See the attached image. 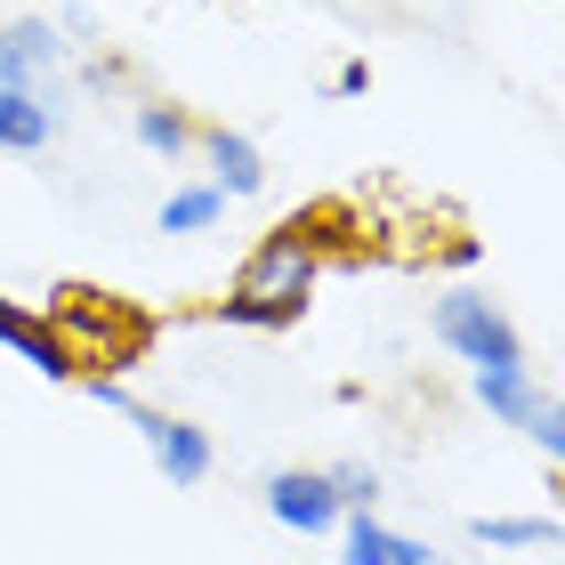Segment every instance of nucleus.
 I'll return each mask as SVG.
<instances>
[{
  "label": "nucleus",
  "mask_w": 565,
  "mask_h": 565,
  "mask_svg": "<svg viewBox=\"0 0 565 565\" xmlns=\"http://www.w3.org/2000/svg\"><path fill=\"white\" fill-rule=\"evenodd\" d=\"M49 323H57L73 372H121V364H138L146 340H153V323L138 316V307L114 299V291H97V282H57Z\"/></svg>",
  "instance_id": "1"
},
{
  "label": "nucleus",
  "mask_w": 565,
  "mask_h": 565,
  "mask_svg": "<svg viewBox=\"0 0 565 565\" xmlns=\"http://www.w3.org/2000/svg\"><path fill=\"white\" fill-rule=\"evenodd\" d=\"M316 259H323V235H316V211L307 218H282L275 235L243 259L235 291L243 299H282V307H307V282H316Z\"/></svg>",
  "instance_id": "2"
},
{
  "label": "nucleus",
  "mask_w": 565,
  "mask_h": 565,
  "mask_svg": "<svg viewBox=\"0 0 565 565\" xmlns=\"http://www.w3.org/2000/svg\"><path fill=\"white\" fill-rule=\"evenodd\" d=\"M436 340H445L460 364H525V340L509 331V316L484 291H445L436 299Z\"/></svg>",
  "instance_id": "3"
},
{
  "label": "nucleus",
  "mask_w": 565,
  "mask_h": 565,
  "mask_svg": "<svg viewBox=\"0 0 565 565\" xmlns=\"http://www.w3.org/2000/svg\"><path fill=\"white\" fill-rule=\"evenodd\" d=\"M130 420L153 445V469H162L170 484H202L211 477V436H202L194 420H170V413H153V404H130Z\"/></svg>",
  "instance_id": "4"
},
{
  "label": "nucleus",
  "mask_w": 565,
  "mask_h": 565,
  "mask_svg": "<svg viewBox=\"0 0 565 565\" xmlns=\"http://www.w3.org/2000/svg\"><path fill=\"white\" fill-rule=\"evenodd\" d=\"M65 65V41H57V24H41V17H17L9 33H0V89H33Z\"/></svg>",
  "instance_id": "5"
},
{
  "label": "nucleus",
  "mask_w": 565,
  "mask_h": 565,
  "mask_svg": "<svg viewBox=\"0 0 565 565\" xmlns=\"http://www.w3.org/2000/svg\"><path fill=\"white\" fill-rule=\"evenodd\" d=\"M267 509H275L291 533H331V525L348 518V509L331 501V477H323V469H275V477H267Z\"/></svg>",
  "instance_id": "6"
},
{
  "label": "nucleus",
  "mask_w": 565,
  "mask_h": 565,
  "mask_svg": "<svg viewBox=\"0 0 565 565\" xmlns=\"http://www.w3.org/2000/svg\"><path fill=\"white\" fill-rule=\"evenodd\" d=\"M0 348H17L33 372H49V380H82L73 372V355H65V340H57V323L41 316V307H17V299H0Z\"/></svg>",
  "instance_id": "7"
},
{
  "label": "nucleus",
  "mask_w": 565,
  "mask_h": 565,
  "mask_svg": "<svg viewBox=\"0 0 565 565\" xmlns=\"http://www.w3.org/2000/svg\"><path fill=\"white\" fill-rule=\"evenodd\" d=\"M428 557H436L428 542L372 525V509H348V565H428Z\"/></svg>",
  "instance_id": "8"
},
{
  "label": "nucleus",
  "mask_w": 565,
  "mask_h": 565,
  "mask_svg": "<svg viewBox=\"0 0 565 565\" xmlns=\"http://www.w3.org/2000/svg\"><path fill=\"white\" fill-rule=\"evenodd\" d=\"M477 404H484L493 420L525 428L533 413H542V388L525 380V364H477Z\"/></svg>",
  "instance_id": "9"
},
{
  "label": "nucleus",
  "mask_w": 565,
  "mask_h": 565,
  "mask_svg": "<svg viewBox=\"0 0 565 565\" xmlns=\"http://www.w3.org/2000/svg\"><path fill=\"white\" fill-rule=\"evenodd\" d=\"M49 138H57V114L33 89H0V153H41Z\"/></svg>",
  "instance_id": "10"
},
{
  "label": "nucleus",
  "mask_w": 565,
  "mask_h": 565,
  "mask_svg": "<svg viewBox=\"0 0 565 565\" xmlns=\"http://www.w3.org/2000/svg\"><path fill=\"white\" fill-rule=\"evenodd\" d=\"M202 153H211V170H218V194H259L267 186V162H259V146H250V138L202 130Z\"/></svg>",
  "instance_id": "11"
},
{
  "label": "nucleus",
  "mask_w": 565,
  "mask_h": 565,
  "mask_svg": "<svg viewBox=\"0 0 565 565\" xmlns=\"http://www.w3.org/2000/svg\"><path fill=\"white\" fill-rule=\"evenodd\" d=\"M218 211H226L218 186H178V194L162 202V235H211Z\"/></svg>",
  "instance_id": "12"
},
{
  "label": "nucleus",
  "mask_w": 565,
  "mask_h": 565,
  "mask_svg": "<svg viewBox=\"0 0 565 565\" xmlns=\"http://www.w3.org/2000/svg\"><path fill=\"white\" fill-rule=\"evenodd\" d=\"M138 146H146V153H170V162H178V153L194 146V121L178 114V106H138Z\"/></svg>",
  "instance_id": "13"
},
{
  "label": "nucleus",
  "mask_w": 565,
  "mask_h": 565,
  "mask_svg": "<svg viewBox=\"0 0 565 565\" xmlns=\"http://www.w3.org/2000/svg\"><path fill=\"white\" fill-rule=\"evenodd\" d=\"M469 533H477L484 550H542V542H557L550 518H477Z\"/></svg>",
  "instance_id": "14"
},
{
  "label": "nucleus",
  "mask_w": 565,
  "mask_h": 565,
  "mask_svg": "<svg viewBox=\"0 0 565 565\" xmlns=\"http://www.w3.org/2000/svg\"><path fill=\"white\" fill-rule=\"evenodd\" d=\"M218 323H243V331H282V323H299V307H282V299H243V291H226L211 307Z\"/></svg>",
  "instance_id": "15"
},
{
  "label": "nucleus",
  "mask_w": 565,
  "mask_h": 565,
  "mask_svg": "<svg viewBox=\"0 0 565 565\" xmlns=\"http://www.w3.org/2000/svg\"><path fill=\"white\" fill-rule=\"evenodd\" d=\"M323 477H331V501L340 509H372V493H380V477L364 460H340V469H323Z\"/></svg>",
  "instance_id": "16"
},
{
  "label": "nucleus",
  "mask_w": 565,
  "mask_h": 565,
  "mask_svg": "<svg viewBox=\"0 0 565 565\" xmlns=\"http://www.w3.org/2000/svg\"><path fill=\"white\" fill-rule=\"evenodd\" d=\"M525 436H533V445H542L550 460H565V404H557V396H542V413L525 420Z\"/></svg>",
  "instance_id": "17"
}]
</instances>
